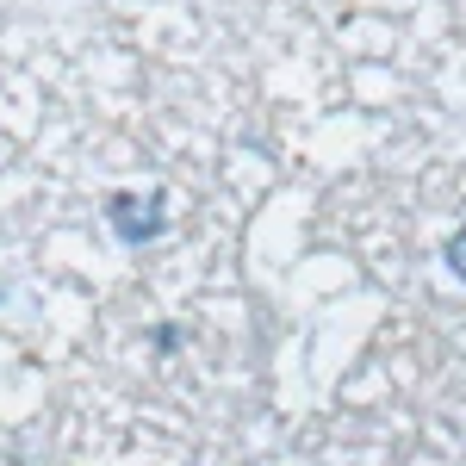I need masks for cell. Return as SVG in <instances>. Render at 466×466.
Instances as JSON below:
<instances>
[{
	"mask_svg": "<svg viewBox=\"0 0 466 466\" xmlns=\"http://www.w3.org/2000/svg\"><path fill=\"white\" fill-rule=\"evenodd\" d=\"M149 342H156V349H180V342H187V336H180L175 323H162V329H149Z\"/></svg>",
	"mask_w": 466,
	"mask_h": 466,
	"instance_id": "obj_3",
	"label": "cell"
},
{
	"mask_svg": "<svg viewBox=\"0 0 466 466\" xmlns=\"http://www.w3.org/2000/svg\"><path fill=\"white\" fill-rule=\"evenodd\" d=\"M6 299H13V287H6V280H0V305H6Z\"/></svg>",
	"mask_w": 466,
	"mask_h": 466,
	"instance_id": "obj_4",
	"label": "cell"
},
{
	"mask_svg": "<svg viewBox=\"0 0 466 466\" xmlns=\"http://www.w3.org/2000/svg\"><path fill=\"white\" fill-rule=\"evenodd\" d=\"M100 212H106V230L125 243V249H149V243H162L168 237V187H149V193H106L100 199Z\"/></svg>",
	"mask_w": 466,
	"mask_h": 466,
	"instance_id": "obj_1",
	"label": "cell"
},
{
	"mask_svg": "<svg viewBox=\"0 0 466 466\" xmlns=\"http://www.w3.org/2000/svg\"><path fill=\"white\" fill-rule=\"evenodd\" d=\"M441 268L466 287V224H461V230H448V243H441Z\"/></svg>",
	"mask_w": 466,
	"mask_h": 466,
	"instance_id": "obj_2",
	"label": "cell"
}]
</instances>
